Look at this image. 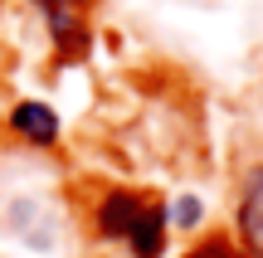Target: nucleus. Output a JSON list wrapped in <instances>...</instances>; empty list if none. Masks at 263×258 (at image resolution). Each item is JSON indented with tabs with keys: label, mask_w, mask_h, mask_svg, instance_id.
Masks as SVG:
<instances>
[{
	"label": "nucleus",
	"mask_w": 263,
	"mask_h": 258,
	"mask_svg": "<svg viewBox=\"0 0 263 258\" xmlns=\"http://www.w3.org/2000/svg\"><path fill=\"white\" fill-rule=\"evenodd\" d=\"M141 195H132V190H112L103 205H98V229L107 234V239H127V229L137 224V214H141Z\"/></svg>",
	"instance_id": "1"
},
{
	"label": "nucleus",
	"mask_w": 263,
	"mask_h": 258,
	"mask_svg": "<svg viewBox=\"0 0 263 258\" xmlns=\"http://www.w3.org/2000/svg\"><path fill=\"white\" fill-rule=\"evenodd\" d=\"M10 127H15L25 142H34V146H49V142H59V117L49 112L44 103H20L15 112H10Z\"/></svg>",
	"instance_id": "2"
},
{
	"label": "nucleus",
	"mask_w": 263,
	"mask_h": 258,
	"mask_svg": "<svg viewBox=\"0 0 263 258\" xmlns=\"http://www.w3.org/2000/svg\"><path fill=\"white\" fill-rule=\"evenodd\" d=\"M161 234H166V205H141L137 224L127 229V244L137 249V258H156L161 253Z\"/></svg>",
	"instance_id": "3"
},
{
	"label": "nucleus",
	"mask_w": 263,
	"mask_h": 258,
	"mask_svg": "<svg viewBox=\"0 0 263 258\" xmlns=\"http://www.w3.org/2000/svg\"><path fill=\"white\" fill-rule=\"evenodd\" d=\"M239 224H244V239H249V249H254V258H263V166L249 175V185H244Z\"/></svg>",
	"instance_id": "4"
},
{
	"label": "nucleus",
	"mask_w": 263,
	"mask_h": 258,
	"mask_svg": "<svg viewBox=\"0 0 263 258\" xmlns=\"http://www.w3.org/2000/svg\"><path fill=\"white\" fill-rule=\"evenodd\" d=\"M185 258H234V249H229V239H205V244H195Z\"/></svg>",
	"instance_id": "5"
},
{
	"label": "nucleus",
	"mask_w": 263,
	"mask_h": 258,
	"mask_svg": "<svg viewBox=\"0 0 263 258\" xmlns=\"http://www.w3.org/2000/svg\"><path fill=\"white\" fill-rule=\"evenodd\" d=\"M44 5V19L49 15H73V5H83V0H39Z\"/></svg>",
	"instance_id": "6"
},
{
	"label": "nucleus",
	"mask_w": 263,
	"mask_h": 258,
	"mask_svg": "<svg viewBox=\"0 0 263 258\" xmlns=\"http://www.w3.org/2000/svg\"><path fill=\"white\" fill-rule=\"evenodd\" d=\"M176 220H180V224H195V220H200V200H180V205H176Z\"/></svg>",
	"instance_id": "7"
}]
</instances>
